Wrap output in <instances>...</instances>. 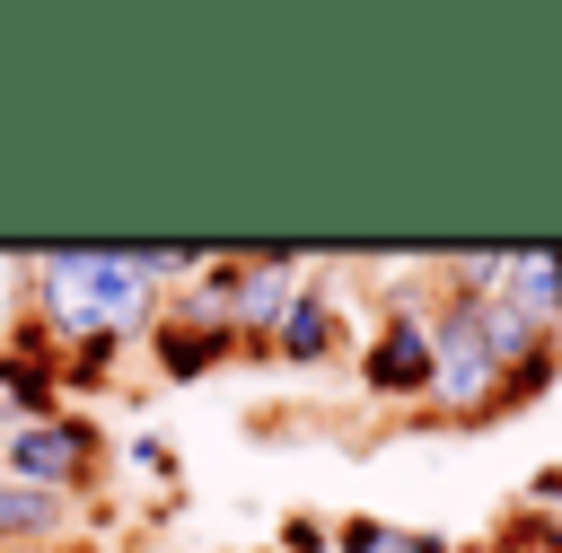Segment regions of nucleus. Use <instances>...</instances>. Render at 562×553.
I'll use <instances>...</instances> for the list:
<instances>
[{
  "mask_svg": "<svg viewBox=\"0 0 562 553\" xmlns=\"http://www.w3.org/2000/svg\"><path fill=\"white\" fill-rule=\"evenodd\" d=\"M536 342H553V334H536L509 298H492V290H448V307L430 316V386H422V421H439V430H474V421H492V386H501V369L509 360H527Z\"/></svg>",
  "mask_w": 562,
  "mask_h": 553,
  "instance_id": "f257e3e1",
  "label": "nucleus"
},
{
  "mask_svg": "<svg viewBox=\"0 0 562 553\" xmlns=\"http://www.w3.org/2000/svg\"><path fill=\"white\" fill-rule=\"evenodd\" d=\"M26 281H35V325L53 342H88V334H114L132 342V325L158 316V290L132 272L123 246H61V255H26Z\"/></svg>",
  "mask_w": 562,
  "mask_h": 553,
  "instance_id": "f03ea898",
  "label": "nucleus"
},
{
  "mask_svg": "<svg viewBox=\"0 0 562 553\" xmlns=\"http://www.w3.org/2000/svg\"><path fill=\"white\" fill-rule=\"evenodd\" d=\"M0 474L9 483H35V492H53V500H70V492H97V474H105V430L88 421V413H35V421H9L0 430Z\"/></svg>",
  "mask_w": 562,
  "mask_h": 553,
  "instance_id": "7ed1b4c3",
  "label": "nucleus"
},
{
  "mask_svg": "<svg viewBox=\"0 0 562 553\" xmlns=\"http://www.w3.org/2000/svg\"><path fill=\"white\" fill-rule=\"evenodd\" d=\"M299 281H307V263L299 255H228V342L237 351H263L272 342V325H281V307L299 298Z\"/></svg>",
  "mask_w": 562,
  "mask_h": 553,
  "instance_id": "20e7f679",
  "label": "nucleus"
},
{
  "mask_svg": "<svg viewBox=\"0 0 562 553\" xmlns=\"http://www.w3.org/2000/svg\"><path fill=\"white\" fill-rule=\"evenodd\" d=\"M360 386L378 404H422L430 386V307H386L369 351H360Z\"/></svg>",
  "mask_w": 562,
  "mask_h": 553,
  "instance_id": "39448f33",
  "label": "nucleus"
},
{
  "mask_svg": "<svg viewBox=\"0 0 562 553\" xmlns=\"http://www.w3.org/2000/svg\"><path fill=\"white\" fill-rule=\"evenodd\" d=\"M272 360H290V369H316V360H334L342 351V307H334V290L325 281H299V298L281 307V325H272V342H263Z\"/></svg>",
  "mask_w": 562,
  "mask_h": 553,
  "instance_id": "423d86ee",
  "label": "nucleus"
},
{
  "mask_svg": "<svg viewBox=\"0 0 562 553\" xmlns=\"http://www.w3.org/2000/svg\"><path fill=\"white\" fill-rule=\"evenodd\" d=\"M140 342H149V360H158V369H167L176 386H193V377H211V369H220V360L237 351L228 334H202V325H184V316H167V307H158V316L140 325Z\"/></svg>",
  "mask_w": 562,
  "mask_h": 553,
  "instance_id": "0eeeda50",
  "label": "nucleus"
},
{
  "mask_svg": "<svg viewBox=\"0 0 562 553\" xmlns=\"http://www.w3.org/2000/svg\"><path fill=\"white\" fill-rule=\"evenodd\" d=\"M553 377H562V342H536L527 360H509V369H501V386H492V421H509V413L544 404V395H553Z\"/></svg>",
  "mask_w": 562,
  "mask_h": 553,
  "instance_id": "6e6552de",
  "label": "nucleus"
},
{
  "mask_svg": "<svg viewBox=\"0 0 562 553\" xmlns=\"http://www.w3.org/2000/svg\"><path fill=\"white\" fill-rule=\"evenodd\" d=\"M114 369H123V342H114V334H88V342H61V351H53V386H61V395H70V386L97 395V386H114Z\"/></svg>",
  "mask_w": 562,
  "mask_h": 553,
  "instance_id": "1a4fd4ad",
  "label": "nucleus"
},
{
  "mask_svg": "<svg viewBox=\"0 0 562 553\" xmlns=\"http://www.w3.org/2000/svg\"><path fill=\"white\" fill-rule=\"evenodd\" d=\"M325 553H395V527H378V518H342V527H325Z\"/></svg>",
  "mask_w": 562,
  "mask_h": 553,
  "instance_id": "9d476101",
  "label": "nucleus"
},
{
  "mask_svg": "<svg viewBox=\"0 0 562 553\" xmlns=\"http://www.w3.org/2000/svg\"><path fill=\"white\" fill-rule=\"evenodd\" d=\"M123 456H132V465H140V474H158V483H167V492H176V448H167V439H158V430H132V439H123Z\"/></svg>",
  "mask_w": 562,
  "mask_h": 553,
  "instance_id": "9b49d317",
  "label": "nucleus"
},
{
  "mask_svg": "<svg viewBox=\"0 0 562 553\" xmlns=\"http://www.w3.org/2000/svg\"><path fill=\"white\" fill-rule=\"evenodd\" d=\"M272 553H325V518H281V544Z\"/></svg>",
  "mask_w": 562,
  "mask_h": 553,
  "instance_id": "f8f14e48",
  "label": "nucleus"
},
{
  "mask_svg": "<svg viewBox=\"0 0 562 553\" xmlns=\"http://www.w3.org/2000/svg\"><path fill=\"white\" fill-rule=\"evenodd\" d=\"M395 553H457L448 535H395Z\"/></svg>",
  "mask_w": 562,
  "mask_h": 553,
  "instance_id": "ddd939ff",
  "label": "nucleus"
},
{
  "mask_svg": "<svg viewBox=\"0 0 562 553\" xmlns=\"http://www.w3.org/2000/svg\"><path fill=\"white\" fill-rule=\"evenodd\" d=\"M527 492H536V500H562V465H544V474H536Z\"/></svg>",
  "mask_w": 562,
  "mask_h": 553,
  "instance_id": "4468645a",
  "label": "nucleus"
}]
</instances>
